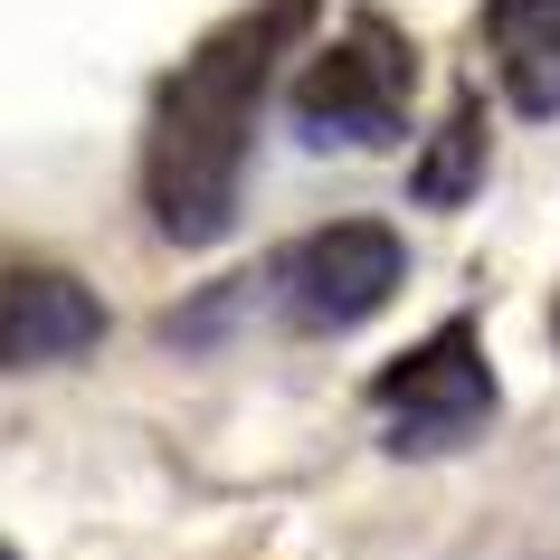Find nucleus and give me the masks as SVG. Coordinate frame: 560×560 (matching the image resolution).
Here are the masks:
<instances>
[{
    "label": "nucleus",
    "mask_w": 560,
    "mask_h": 560,
    "mask_svg": "<svg viewBox=\"0 0 560 560\" xmlns=\"http://www.w3.org/2000/svg\"><path fill=\"white\" fill-rule=\"evenodd\" d=\"M0 560H10V551H0Z\"/></svg>",
    "instance_id": "8"
},
{
    "label": "nucleus",
    "mask_w": 560,
    "mask_h": 560,
    "mask_svg": "<svg viewBox=\"0 0 560 560\" xmlns=\"http://www.w3.org/2000/svg\"><path fill=\"white\" fill-rule=\"evenodd\" d=\"M409 190H418L428 209H456V200L485 190V95H456V105H446L438 143L409 162Z\"/></svg>",
    "instance_id": "7"
},
{
    "label": "nucleus",
    "mask_w": 560,
    "mask_h": 560,
    "mask_svg": "<svg viewBox=\"0 0 560 560\" xmlns=\"http://www.w3.org/2000/svg\"><path fill=\"white\" fill-rule=\"evenodd\" d=\"M494 361H485V332L475 324H438L428 342L389 361L371 381V418H381L389 456H456L494 428Z\"/></svg>",
    "instance_id": "4"
},
{
    "label": "nucleus",
    "mask_w": 560,
    "mask_h": 560,
    "mask_svg": "<svg viewBox=\"0 0 560 560\" xmlns=\"http://www.w3.org/2000/svg\"><path fill=\"white\" fill-rule=\"evenodd\" d=\"M105 342V304L67 266H0V371L77 361Z\"/></svg>",
    "instance_id": "5"
},
{
    "label": "nucleus",
    "mask_w": 560,
    "mask_h": 560,
    "mask_svg": "<svg viewBox=\"0 0 560 560\" xmlns=\"http://www.w3.org/2000/svg\"><path fill=\"white\" fill-rule=\"evenodd\" d=\"M475 38H485L503 105L523 124H551L560 115V0H485Z\"/></svg>",
    "instance_id": "6"
},
{
    "label": "nucleus",
    "mask_w": 560,
    "mask_h": 560,
    "mask_svg": "<svg viewBox=\"0 0 560 560\" xmlns=\"http://www.w3.org/2000/svg\"><path fill=\"white\" fill-rule=\"evenodd\" d=\"M409 105H418V48L409 30H389L381 10H361L342 30L295 67V95H285V115L314 152H389L409 143Z\"/></svg>",
    "instance_id": "2"
},
{
    "label": "nucleus",
    "mask_w": 560,
    "mask_h": 560,
    "mask_svg": "<svg viewBox=\"0 0 560 560\" xmlns=\"http://www.w3.org/2000/svg\"><path fill=\"white\" fill-rule=\"evenodd\" d=\"M551 324H560V314H551Z\"/></svg>",
    "instance_id": "9"
},
{
    "label": "nucleus",
    "mask_w": 560,
    "mask_h": 560,
    "mask_svg": "<svg viewBox=\"0 0 560 560\" xmlns=\"http://www.w3.org/2000/svg\"><path fill=\"white\" fill-rule=\"evenodd\" d=\"M304 30H314V0H247L162 77L143 124V209L162 237L209 247L237 229L266 86H276V58H295Z\"/></svg>",
    "instance_id": "1"
},
{
    "label": "nucleus",
    "mask_w": 560,
    "mask_h": 560,
    "mask_svg": "<svg viewBox=\"0 0 560 560\" xmlns=\"http://www.w3.org/2000/svg\"><path fill=\"white\" fill-rule=\"evenodd\" d=\"M399 285H409V247H399L389 219H332V229H304V237H285V247L266 257V276H257L266 314H276L285 332H304V342L361 332Z\"/></svg>",
    "instance_id": "3"
}]
</instances>
